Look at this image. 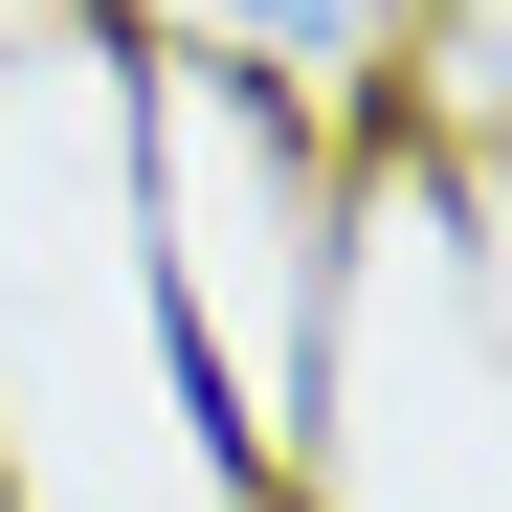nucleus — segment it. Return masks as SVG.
<instances>
[{"mask_svg":"<svg viewBox=\"0 0 512 512\" xmlns=\"http://www.w3.org/2000/svg\"><path fill=\"white\" fill-rule=\"evenodd\" d=\"M156 45H201V67H268V90H379V0H156Z\"/></svg>","mask_w":512,"mask_h":512,"instance_id":"obj_1","label":"nucleus"},{"mask_svg":"<svg viewBox=\"0 0 512 512\" xmlns=\"http://www.w3.org/2000/svg\"><path fill=\"white\" fill-rule=\"evenodd\" d=\"M90 45H156V23H134V0H90Z\"/></svg>","mask_w":512,"mask_h":512,"instance_id":"obj_2","label":"nucleus"},{"mask_svg":"<svg viewBox=\"0 0 512 512\" xmlns=\"http://www.w3.org/2000/svg\"><path fill=\"white\" fill-rule=\"evenodd\" d=\"M268 512H312V490H268Z\"/></svg>","mask_w":512,"mask_h":512,"instance_id":"obj_3","label":"nucleus"}]
</instances>
